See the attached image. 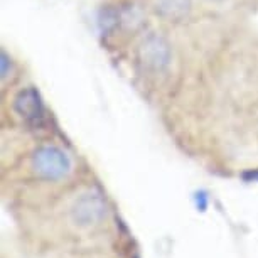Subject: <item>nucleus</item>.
<instances>
[{
	"instance_id": "obj_2",
	"label": "nucleus",
	"mask_w": 258,
	"mask_h": 258,
	"mask_svg": "<svg viewBox=\"0 0 258 258\" xmlns=\"http://www.w3.org/2000/svg\"><path fill=\"white\" fill-rule=\"evenodd\" d=\"M106 206L105 201L98 194H85L75 203V206L71 208V220L75 225L86 228L91 225H96L105 218Z\"/></svg>"
},
{
	"instance_id": "obj_3",
	"label": "nucleus",
	"mask_w": 258,
	"mask_h": 258,
	"mask_svg": "<svg viewBox=\"0 0 258 258\" xmlns=\"http://www.w3.org/2000/svg\"><path fill=\"white\" fill-rule=\"evenodd\" d=\"M191 9V0H157V11L164 19L179 21Z\"/></svg>"
},
{
	"instance_id": "obj_4",
	"label": "nucleus",
	"mask_w": 258,
	"mask_h": 258,
	"mask_svg": "<svg viewBox=\"0 0 258 258\" xmlns=\"http://www.w3.org/2000/svg\"><path fill=\"white\" fill-rule=\"evenodd\" d=\"M17 111L22 116H26V120L32 121V123H37L39 120L42 118L41 115V105L36 98V93L32 90H29L27 93H22L21 98L16 101Z\"/></svg>"
},
{
	"instance_id": "obj_1",
	"label": "nucleus",
	"mask_w": 258,
	"mask_h": 258,
	"mask_svg": "<svg viewBox=\"0 0 258 258\" xmlns=\"http://www.w3.org/2000/svg\"><path fill=\"white\" fill-rule=\"evenodd\" d=\"M32 167L41 177L47 181H57L70 172L71 164L62 150L56 147H41L32 155Z\"/></svg>"
}]
</instances>
